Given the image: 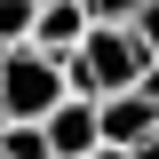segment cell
<instances>
[{"label":"cell","mask_w":159,"mask_h":159,"mask_svg":"<svg viewBox=\"0 0 159 159\" xmlns=\"http://www.w3.org/2000/svg\"><path fill=\"white\" fill-rule=\"evenodd\" d=\"M159 80V40H151V16L135 24H96L72 40V56H64V88L72 96H119V88H143Z\"/></svg>","instance_id":"1"},{"label":"cell","mask_w":159,"mask_h":159,"mask_svg":"<svg viewBox=\"0 0 159 159\" xmlns=\"http://www.w3.org/2000/svg\"><path fill=\"white\" fill-rule=\"evenodd\" d=\"M64 96V56H40L32 40L0 48V119H40Z\"/></svg>","instance_id":"2"},{"label":"cell","mask_w":159,"mask_h":159,"mask_svg":"<svg viewBox=\"0 0 159 159\" xmlns=\"http://www.w3.org/2000/svg\"><path fill=\"white\" fill-rule=\"evenodd\" d=\"M24 16H32V0H0V48L24 40Z\"/></svg>","instance_id":"8"},{"label":"cell","mask_w":159,"mask_h":159,"mask_svg":"<svg viewBox=\"0 0 159 159\" xmlns=\"http://www.w3.org/2000/svg\"><path fill=\"white\" fill-rule=\"evenodd\" d=\"M0 159H48L40 119H0Z\"/></svg>","instance_id":"6"},{"label":"cell","mask_w":159,"mask_h":159,"mask_svg":"<svg viewBox=\"0 0 159 159\" xmlns=\"http://www.w3.org/2000/svg\"><path fill=\"white\" fill-rule=\"evenodd\" d=\"M96 24H135V16H151V0H80Z\"/></svg>","instance_id":"7"},{"label":"cell","mask_w":159,"mask_h":159,"mask_svg":"<svg viewBox=\"0 0 159 159\" xmlns=\"http://www.w3.org/2000/svg\"><path fill=\"white\" fill-rule=\"evenodd\" d=\"M40 143H48V159H80L96 143V96H72V88H64V96L40 111Z\"/></svg>","instance_id":"4"},{"label":"cell","mask_w":159,"mask_h":159,"mask_svg":"<svg viewBox=\"0 0 159 159\" xmlns=\"http://www.w3.org/2000/svg\"><path fill=\"white\" fill-rule=\"evenodd\" d=\"M80 159H151V151H119V143H88Z\"/></svg>","instance_id":"9"},{"label":"cell","mask_w":159,"mask_h":159,"mask_svg":"<svg viewBox=\"0 0 159 159\" xmlns=\"http://www.w3.org/2000/svg\"><path fill=\"white\" fill-rule=\"evenodd\" d=\"M80 32H88V8L80 0H32V16H24V40L40 56H72Z\"/></svg>","instance_id":"5"},{"label":"cell","mask_w":159,"mask_h":159,"mask_svg":"<svg viewBox=\"0 0 159 159\" xmlns=\"http://www.w3.org/2000/svg\"><path fill=\"white\" fill-rule=\"evenodd\" d=\"M96 143L159 151V96H151V80L143 88H119V96H96Z\"/></svg>","instance_id":"3"}]
</instances>
